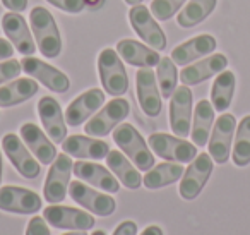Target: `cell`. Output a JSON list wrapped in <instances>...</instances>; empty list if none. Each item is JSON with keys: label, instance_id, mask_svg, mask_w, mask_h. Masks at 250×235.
I'll list each match as a JSON object with an SVG mask.
<instances>
[{"label": "cell", "instance_id": "obj_1", "mask_svg": "<svg viewBox=\"0 0 250 235\" xmlns=\"http://www.w3.org/2000/svg\"><path fill=\"white\" fill-rule=\"evenodd\" d=\"M29 24L40 53L46 59H57L62 52V38L52 12L42 5H36L29 12Z\"/></svg>", "mask_w": 250, "mask_h": 235}, {"label": "cell", "instance_id": "obj_2", "mask_svg": "<svg viewBox=\"0 0 250 235\" xmlns=\"http://www.w3.org/2000/svg\"><path fill=\"white\" fill-rule=\"evenodd\" d=\"M113 141L141 172H149L154 166V156L149 144L132 124L122 122L120 125H117L113 131Z\"/></svg>", "mask_w": 250, "mask_h": 235}, {"label": "cell", "instance_id": "obj_3", "mask_svg": "<svg viewBox=\"0 0 250 235\" xmlns=\"http://www.w3.org/2000/svg\"><path fill=\"white\" fill-rule=\"evenodd\" d=\"M98 72L104 93L111 96H124L129 90V76L117 50L103 48L98 55Z\"/></svg>", "mask_w": 250, "mask_h": 235}, {"label": "cell", "instance_id": "obj_4", "mask_svg": "<svg viewBox=\"0 0 250 235\" xmlns=\"http://www.w3.org/2000/svg\"><path fill=\"white\" fill-rule=\"evenodd\" d=\"M129 112H130L129 101L122 96L113 98L98 114H94V117H91L86 122L84 132L93 136V138H104L117 125H120L122 120H125V118L129 117Z\"/></svg>", "mask_w": 250, "mask_h": 235}, {"label": "cell", "instance_id": "obj_5", "mask_svg": "<svg viewBox=\"0 0 250 235\" xmlns=\"http://www.w3.org/2000/svg\"><path fill=\"white\" fill-rule=\"evenodd\" d=\"M74 173V162L70 155H57L55 162L48 170V175L43 187V197L50 204H59L65 199L70 186V175Z\"/></svg>", "mask_w": 250, "mask_h": 235}, {"label": "cell", "instance_id": "obj_6", "mask_svg": "<svg viewBox=\"0 0 250 235\" xmlns=\"http://www.w3.org/2000/svg\"><path fill=\"white\" fill-rule=\"evenodd\" d=\"M129 21L136 35L144 43H147V47L156 52H163L167 48V35L146 5H132L129 12Z\"/></svg>", "mask_w": 250, "mask_h": 235}, {"label": "cell", "instance_id": "obj_7", "mask_svg": "<svg viewBox=\"0 0 250 235\" xmlns=\"http://www.w3.org/2000/svg\"><path fill=\"white\" fill-rule=\"evenodd\" d=\"M147 144L160 158L168 160V162L190 163L197 156V146L194 142L185 141L184 138H178V136L165 134V132L151 134Z\"/></svg>", "mask_w": 250, "mask_h": 235}, {"label": "cell", "instance_id": "obj_8", "mask_svg": "<svg viewBox=\"0 0 250 235\" xmlns=\"http://www.w3.org/2000/svg\"><path fill=\"white\" fill-rule=\"evenodd\" d=\"M212 162L214 160L211 158L209 153H201L190 162L188 168L182 175V182L178 187V192L185 201H194L202 192L212 173V166H214Z\"/></svg>", "mask_w": 250, "mask_h": 235}, {"label": "cell", "instance_id": "obj_9", "mask_svg": "<svg viewBox=\"0 0 250 235\" xmlns=\"http://www.w3.org/2000/svg\"><path fill=\"white\" fill-rule=\"evenodd\" d=\"M43 218L52 227L62 228V230H91L94 227V216L83 210L72 206H62V204H50L43 211Z\"/></svg>", "mask_w": 250, "mask_h": 235}, {"label": "cell", "instance_id": "obj_10", "mask_svg": "<svg viewBox=\"0 0 250 235\" xmlns=\"http://www.w3.org/2000/svg\"><path fill=\"white\" fill-rule=\"evenodd\" d=\"M69 196L77 204L86 208L89 213H94L96 216H110L117 210V203H115L113 197L104 192H100V190H94L93 187L86 186L81 180L70 182Z\"/></svg>", "mask_w": 250, "mask_h": 235}, {"label": "cell", "instance_id": "obj_11", "mask_svg": "<svg viewBox=\"0 0 250 235\" xmlns=\"http://www.w3.org/2000/svg\"><path fill=\"white\" fill-rule=\"evenodd\" d=\"M236 132V118L231 114H223L214 122V129L209 138V155L218 165H225L231 153V141Z\"/></svg>", "mask_w": 250, "mask_h": 235}, {"label": "cell", "instance_id": "obj_12", "mask_svg": "<svg viewBox=\"0 0 250 235\" xmlns=\"http://www.w3.org/2000/svg\"><path fill=\"white\" fill-rule=\"evenodd\" d=\"M0 210L18 214L38 213L42 210V197L31 189L4 186L0 187Z\"/></svg>", "mask_w": 250, "mask_h": 235}, {"label": "cell", "instance_id": "obj_13", "mask_svg": "<svg viewBox=\"0 0 250 235\" xmlns=\"http://www.w3.org/2000/svg\"><path fill=\"white\" fill-rule=\"evenodd\" d=\"M22 70L28 76H31L33 79L40 81L43 86H46L48 90L55 91V93H65L70 88V81L62 70H59L57 67L50 66V64L43 62V60L36 59L33 55L22 57L21 60Z\"/></svg>", "mask_w": 250, "mask_h": 235}, {"label": "cell", "instance_id": "obj_14", "mask_svg": "<svg viewBox=\"0 0 250 235\" xmlns=\"http://www.w3.org/2000/svg\"><path fill=\"white\" fill-rule=\"evenodd\" d=\"M194 117L192 112V91L188 86H178L170 98V127L178 138L190 136V122Z\"/></svg>", "mask_w": 250, "mask_h": 235}, {"label": "cell", "instance_id": "obj_15", "mask_svg": "<svg viewBox=\"0 0 250 235\" xmlns=\"http://www.w3.org/2000/svg\"><path fill=\"white\" fill-rule=\"evenodd\" d=\"M2 149L22 177L36 179L40 175V162L33 158L31 153L26 149L24 141L18 134H12V132L5 134L2 138Z\"/></svg>", "mask_w": 250, "mask_h": 235}, {"label": "cell", "instance_id": "obj_16", "mask_svg": "<svg viewBox=\"0 0 250 235\" xmlns=\"http://www.w3.org/2000/svg\"><path fill=\"white\" fill-rule=\"evenodd\" d=\"M2 29L9 42L14 45L16 52L28 57L36 52L35 36L31 35V29L26 24V19L19 12H5L2 16Z\"/></svg>", "mask_w": 250, "mask_h": 235}, {"label": "cell", "instance_id": "obj_17", "mask_svg": "<svg viewBox=\"0 0 250 235\" xmlns=\"http://www.w3.org/2000/svg\"><path fill=\"white\" fill-rule=\"evenodd\" d=\"M104 91L98 88L81 93L65 110V122L70 127H79L86 120H89L104 103Z\"/></svg>", "mask_w": 250, "mask_h": 235}, {"label": "cell", "instance_id": "obj_18", "mask_svg": "<svg viewBox=\"0 0 250 235\" xmlns=\"http://www.w3.org/2000/svg\"><path fill=\"white\" fill-rule=\"evenodd\" d=\"M137 100L147 117H158L161 114V91H158L156 74L151 67H141L136 72Z\"/></svg>", "mask_w": 250, "mask_h": 235}, {"label": "cell", "instance_id": "obj_19", "mask_svg": "<svg viewBox=\"0 0 250 235\" xmlns=\"http://www.w3.org/2000/svg\"><path fill=\"white\" fill-rule=\"evenodd\" d=\"M36 110L48 138L57 144L63 142V139L67 138V122L59 101L53 96H43L36 105Z\"/></svg>", "mask_w": 250, "mask_h": 235}, {"label": "cell", "instance_id": "obj_20", "mask_svg": "<svg viewBox=\"0 0 250 235\" xmlns=\"http://www.w3.org/2000/svg\"><path fill=\"white\" fill-rule=\"evenodd\" d=\"M74 175L104 192L115 194L120 190V180L111 173V170L104 168L103 165H98V163L79 160L74 163Z\"/></svg>", "mask_w": 250, "mask_h": 235}, {"label": "cell", "instance_id": "obj_21", "mask_svg": "<svg viewBox=\"0 0 250 235\" xmlns=\"http://www.w3.org/2000/svg\"><path fill=\"white\" fill-rule=\"evenodd\" d=\"M226 66H228V59L223 53H211L204 60L185 66L180 72V81L185 86H195V84L204 83L209 77L218 76L226 69Z\"/></svg>", "mask_w": 250, "mask_h": 235}, {"label": "cell", "instance_id": "obj_22", "mask_svg": "<svg viewBox=\"0 0 250 235\" xmlns=\"http://www.w3.org/2000/svg\"><path fill=\"white\" fill-rule=\"evenodd\" d=\"M21 132L22 141L26 142L29 149L33 151V155L38 158V162L42 165H52L57 158V148L53 144V141L33 122H26L19 129Z\"/></svg>", "mask_w": 250, "mask_h": 235}, {"label": "cell", "instance_id": "obj_23", "mask_svg": "<svg viewBox=\"0 0 250 235\" xmlns=\"http://www.w3.org/2000/svg\"><path fill=\"white\" fill-rule=\"evenodd\" d=\"M62 149L63 153L79 160H103L110 153V148L104 141L79 134L69 136L63 139Z\"/></svg>", "mask_w": 250, "mask_h": 235}, {"label": "cell", "instance_id": "obj_24", "mask_svg": "<svg viewBox=\"0 0 250 235\" xmlns=\"http://www.w3.org/2000/svg\"><path fill=\"white\" fill-rule=\"evenodd\" d=\"M218 47V42L212 35H197L190 38L188 42L182 43V45L175 47L171 52V60L177 66H188L194 60L201 59V57L211 55Z\"/></svg>", "mask_w": 250, "mask_h": 235}, {"label": "cell", "instance_id": "obj_25", "mask_svg": "<svg viewBox=\"0 0 250 235\" xmlns=\"http://www.w3.org/2000/svg\"><path fill=\"white\" fill-rule=\"evenodd\" d=\"M117 52L127 64L134 67H154L160 64L161 57L156 50H151L147 45L136 42V40H120L117 43Z\"/></svg>", "mask_w": 250, "mask_h": 235}, {"label": "cell", "instance_id": "obj_26", "mask_svg": "<svg viewBox=\"0 0 250 235\" xmlns=\"http://www.w3.org/2000/svg\"><path fill=\"white\" fill-rule=\"evenodd\" d=\"M38 93V81L29 77H18L0 88V107L11 108L31 100Z\"/></svg>", "mask_w": 250, "mask_h": 235}, {"label": "cell", "instance_id": "obj_27", "mask_svg": "<svg viewBox=\"0 0 250 235\" xmlns=\"http://www.w3.org/2000/svg\"><path fill=\"white\" fill-rule=\"evenodd\" d=\"M106 163H108V168L111 170L115 177L122 182V186H125L127 189H139L141 184H143V177L141 173L137 172V166L130 162L129 158H125L122 155V151L118 149H110L106 156Z\"/></svg>", "mask_w": 250, "mask_h": 235}, {"label": "cell", "instance_id": "obj_28", "mask_svg": "<svg viewBox=\"0 0 250 235\" xmlns=\"http://www.w3.org/2000/svg\"><path fill=\"white\" fill-rule=\"evenodd\" d=\"M214 124V107L211 101L201 100L195 105L194 117H192V129L190 138L197 148H202L209 142L211 127Z\"/></svg>", "mask_w": 250, "mask_h": 235}, {"label": "cell", "instance_id": "obj_29", "mask_svg": "<svg viewBox=\"0 0 250 235\" xmlns=\"http://www.w3.org/2000/svg\"><path fill=\"white\" fill-rule=\"evenodd\" d=\"M184 166L182 163L177 162H167L160 163V165L153 166L149 172H146L143 182L146 186V189H161V187H167L170 184H175L177 180L182 179L184 175Z\"/></svg>", "mask_w": 250, "mask_h": 235}, {"label": "cell", "instance_id": "obj_30", "mask_svg": "<svg viewBox=\"0 0 250 235\" xmlns=\"http://www.w3.org/2000/svg\"><path fill=\"white\" fill-rule=\"evenodd\" d=\"M235 86L236 79L231 70L225 69L223 72L218 74L211 88V103L216 112L225 114V110H228L229 105H231L233 94H235Z\"/></svg>", "mask_w": 250, "mask_h": 235}, {"label": "cell", "instance_id": "obj_31", "mask_svg": "<svg viewBox=\"0 0 250 235\" xmlns=\"http://www.w3.org/2000/svg\"><path fill=\"white\" fill-rule=\"evenodd\" d=\"M218 0H188V4L178 12L177 23L180 28H194L211 16Z\"/></svg>", "mask_w": 250, "mask_h": 235}, {"label": "cell", "instance_id": "obj_32", "mask_svg": "<svg viewBox=\"0 0 250 235\" xmlns=\"http://www.w3.org/2000/svg\"><path fill=\"white\" fill-rule=\"evenodd\" d=\"M231 158L236 166H247L250 163V115H245L236 127Z\"/></svg>", "mask_w": 250, "mask_h": 235}, {"label": "cell", "instance_id": "obj_33", "mask_svg": "<svg viewBox=\"0 0 250 235\" xmlns=\"http://www.w3.org/2000/svg\"><path fill=\"white\" fill-rule=\"evenodd\" d=\"M180 77V74L177 72V64L171 60V57H163L158 64L156 70V79L160 83V91L161 96L167 100L171 98V94L177 90V81Z\"/></svg>", "mask_w": 250, "mask_h": 235}, {"label": "cell", "instance_id": "obj_34", "mask_svg": "<svg viewBox=\"0 0 250 235\" xmlns=\"http://www.w3.org/2000/svg\"><path fill=\"white\" fill-rule=\"evenodd\" d=\"M185 2L187 0H153L149 11L158 21H168L180 11Z\"/></svg>", "mask_w": 250, "mask_h": 235}, {"label": "cell", "instance_id": "obj_35", "mask_svg": "<svg viewBox=\"0 0 250 235\" xmlns=\"http://www.w3.org/2000/svg\"><path fill=\"white\" fill-rule=\"evenodd\" d=\"M21 70H22L21 60L7 59L4 62H0V84H4L12 79H18Z\"/></svg>", "mask_w": 250, "mask_h": 235}, {"label": "cell", "instance_id": "obj_36", "mask_svg": "<svg viewBox=\"0 0 250 235\" xmlns=\"http://www.w3.org/2000/svg\"><path fill=\"white\" fill-rule=\"evenodd\" d=\"M46 2L67 14H81L87 9L86 0H46Z\"/></svg>", "mask_w": 250, "mask_h": 235}, {"label": "cell", "instance_id": "obj_37", "mask_svg": "<svg viewBox=\"0 0 250 235\" xmlns=\"http://www.w3.org/2000/svg\"><path fill=\"white\" fill-rule=\"evenodd\" d=\"M26 235H50V228L46 220L42 216H33L26 228Z\"/></svg>", "mask_w": 250, "mask_h": 235}, {"label": "cell", "instance_id": "obj_38", "mask_svg": "<svg viewBox=\"0 0 250 235\" xmlns=\"http://www.w3.org/2000/svg\"><path fill=\"white\" fill-rule=\"evenodd\" d=\"M113 235H137L136 221L125 220V221H122V223H118V227L115 228Z\"/></svg>", "mask_w": 250, "mask_h": 235}, {"label": "cell", "instance_id": "obj_39", "mask_svg": "<svg viewBox=\"0 0 250 235\" xmlns=\"http://www.w3.org/2000/svg\"><path fill=\"white\" fill-rule=\"evenodd\" d=\"M14 45H12L9 40L5 38H0V60H7V59H12L14 55Z\"/></svg>", "mask_w": 250, "mask_h": 235}, {"label": "cell", "instance_id": "obj_40", "mask_svg": "<svg viewBox=\"0 0 250 235\" xmlns=\"http://www.w3.org/2000/svg\"><path fill=\"white\" fill-rule=\"evenodd\" d=\"M2 5L11 12H21L28 7V0H2Z\"/></svg>", "mask_w": 250, "mask_h": 235}, {"label": "cell", "instance_id": "obj_41", "mask_svg": "<svg viewBox=\"0 0 250 235\" xmlns=\"http://www.w3.org/2000/svg\"><path fill=\"white\" fill-rule=\"evenodd\" d=\"M141 235H165V234H163V230L158 227V225H151V227H147Z\"/></svg>", "mask_w": 250, "mask_h": 235}, {"label": "cell", "instance_id": "obj_42", "mask_svg": "<svg viewBox=\"0 0 250 235\" xmlns=\"http://www.w3.org/2000/svg\"><path fill=\"white\" fill-rule=\"evenodd\" d=\"M103 4H104V0H86L87 9H93V11H96V9H100Z\"/></svg>", "mask_w": 250, "mask_h": 235}, {"label": "cell", "instance_id": "obj_43", "mask_svg": "<svg viewBox=\"0 0 250 235\" xmlns=\"http://www.w3.org/2000/svg\"><path fill=\"white\" fill-rule=\"evenodd\" d=\"M125 4H129V5H139V4H143V0H125Z\"/></svg>", "mask_w": 250, "mask_h": 235}, {"label": "cell", "instance_id": "obj_44", "mask_svg": "<svg viewBox=\"0 0 250 235\" xmlns=\"http://www.w3.org/2000/svg\"><path fill=\"white\" fill-rule=\"evenodd\" d=\"M63 235H86V230H76V232H70V234H63Z\"/></svg>", "mask_w": 250, "mask_h": 235}, {"label": "cell", "instance_id": "obj_45", "mask_svg": "<svg viewBox=\"0 0 250 235\" xmlns=\"http://www.w3.org/2000/svg\"><path fill=\"white\" fill-rule=\"evenodd\" d=\"M0 184H2V153H0Z\"/></svg>", "mask_w": 250, "mask_h": 235}, {"label": "cell", "instance_id": "obj_46", "mask_svg": "<svg viewBox=\"0 0 250 235\" xmlns=\"http://www.w3.org/2000/svg\"><path fill=\"white\" fill-rule=\"evenodd\" d=\"M91 235H106V234H104L103 230H94V232H93V234H91Z\"/></svg>", "mask_w": 250, "mask_h": 235}]
</instances>
